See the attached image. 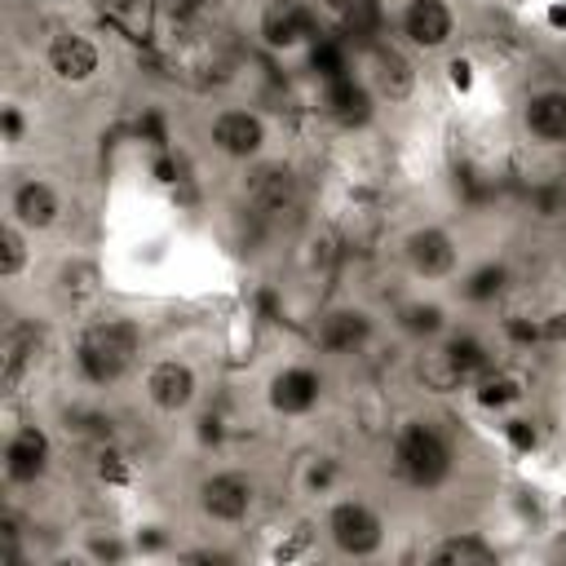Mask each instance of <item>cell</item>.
<instances>
[{
    "label": "cell",
    "instance_id": "obj_14",
    "mask_svg": "<svg viewBox=\"0 0 566 566\" xmlns=\"http://www.w3.org/2000/svg\"><path fill=\"white\" fill-rule=\"evenodd\" d=\"M314 35H318V22H314V13L301 9L296 0H287L279 13L265 18V40H270L274 49H287V44H296V40H314Z\"/></svg>",
    "mask_w": 566,
    "mask_h": 566
},
{
    "label": "cell",
    "instance_id": "obj_31",
    "mask_svg": "<svg viewBox=\"0 0 566 566\" xmlns=\"http://www.w3.org/2000/svg\"><path fill=\"white\" fill-rule=\"evenodd\" d=\"M504 332H509V340H517V345H531V340H539V323H526L522 314H513V318L504 323Z\"/></svg>",
    "mask_w": 566,
    "mask_h": 566
},
{
    "label": "cell",
    "instance_id": "obj_32",
    "mask_svg": "<svg viewBox=\"0 0 566 566\" xmlns=\"http://www.w3.org/2000/svg\"><path fill=\"white\" fill-rule=\"evenodd\" d=\"M137 133H142L150 146H159V150H164V142H168V133H164V115H155V111H150V115H142Z\"/></svg>",
    "mask_w": 566,
    "mask_h": 566
},
{
    "label": "cell",
    "instance_id": "obj_23",
    "mask_svg": "<svg viewBox=\"0 0 566 566\" xmlns=\"http://www.w3.org/2000/svg\"><path fill=\"white\" fill-rule=\"evenodd\" d=\"M111 22L128 35V40H146L150 35V0H119Z\"/></svg>",
    "mask_w": 566,
    "mask_h": 566
},
{
    "label": "cell",
    "instance_id": "obj_12",
    "mask_svg": "<svg viewBox=\"0 0 566 566\" xmlns=\"http://www.w3.org/2000/svg\"><path fill=\"white\" fill-rule=\"evenodd\" d=\"M367 336H371V318H367L363 310H336V314H327L323 327H318V345H323L327 354H349V349H358Z\"/></svg>",
    "mask_w": 566,
    "mask_h": 566
},
{
    "label": "cell",
    "instance_id": "obj_29",
    "mask_svg": "<svg viewBox=\"0 0 566 566\" xmlns=\"http://www.w3.org/2000/svg\"><path fill=\"white\" fill-rule=\"evenodd\" d=\"M504 438L513 442V451H531V447L539 442V433H535L531 420H509V424H504Z\"/></svg>",
    "mask_w": 566,
    "mask_h": 566
},
{
    "label": "cell",
    "instance_id": "obj_18",
    "mask_svg": "<svg viewBox=\"0 0 566 566\" xmlns=\"http://www.w3.org/2000/svg\"><path fill=\"white\" fill-rule=\"evenodd\" d=\"M371 62H376V84H380V93H385V97H394V102H398V97H407V93H411V80H416V75H411V66H407V57H402V53H394V49H380V44H376V49H371Z\"/></svg>",
    "mask_w": 566,
    "mask_h": 566
},
{
    "label": "cell",
    "instance_id": "obj_33",
    "mask_svg": "<svg viewBox=\"0 0 566 566\" xmlns=\"http://www.w3.org/2000/svg\"><path fill=\"white\" fill-rule=\"evenodd\" d=\"M539 340H566V310H557L539 323Z\"/></svg>",
    "mask_w": 566,
    "mask_h": 566
},
{
    "label": "cell",
    "instance_id": "obj_16",
    "mask_svg": "<svg viewBox=\"0 0 566 566\" xmlns=\"http://www.w3.org/2000/svg\"><path fill=\"white\" fill-rule=\"evenodd\" d=\"M526 128L539 142H566V93H539L526 102Z\"/></svg>",
    "mask_w": 566,
    "mask_h": 566
},
{
    "label": "cell",
    "instance_id": "obj_13",
    "mask_svg": "<svg viewBox=\"0 0 566 566\" xmlns=\"http://www.w3.org/2000/svg\"><path fill=\"white\" fill-rule=\"evenodd\" d=\"M13 217L22 226H35V230L53 226L57 221V195H53V186L49 181H22L13 190Z\"/></svg>",
    "mask_w": 566,
    "mask_h": 566
},
{
    "label": "cell",
    "instance_id": "obj_3",
    "mask_svg": "<svg viewBox=\"0 0 566 566\" xmlns=\"http://www.w3.org/2000/svg\"><path fill=\"white\" fill-rule=\"evenodd\" d=\"M327 531H332V544L349 557H367L380 548L385 531H380V517L363 504V500H345L327 513Z\"/></svg>",
    "mask_w": 566,
    "mask_h": 566
},
{
    "label": "cell",
    "instance_id": "obj_22",
    "mask_svg": "<svg viewBox=\"0 0 566 566\" xmlns=\"http://www.w3.org/2000/svg\"><path fill=\"white\" fill-rule=\"evenodd\" d=\"M31 354H35V332L18 327V332L4 336V385H18V376L31 363Z\"/></svg>",
    "mask_w": 566,
    "mask_h": 566
},
{
    "label": "cell",
    "instance_id": "obj_10",
    "mask_svg": "<svg viewBox=\"0 0 566 566\" xmlns=\"http://www.w3.org/2000/svg\"><path fill=\"white\" fill-rule=\"evenodd\" d=\"M49 464V438L40 429H18L4 447V473L13 482H35Z\"/></svg>",
    "mask_w": 566,
    "mask_h": 566
},
{
    "label": "cell",
    "instance_id": "obj_17",
    "mask_svg": "<svg viewBox=\"0 0 566 566\" xmlns=\"http://www.w3.org/2000/svg\"><path fill=\"white\" fill-rule=\"evenodd\" d=\"M442 358L451 363V371L460 376V385L491 371V354H486V345H482L478 336H451V340L442 345Z\"/></svg>",
    "mask_w": 566,
    "mask_h": 566
},
{
    "label": "cell",
    "instance_id": "obj_8",
    "mask_svg": "<svg viewBox=\"0 0 566 566\" xmlns=\"http://www.w3.org/2000/svg\"><path fill=\"white\" fill-rule=\"evenodd\" d=\"M318 394H323V380H318V371H310V367H287V371H279V376L270 380V407L283 411V416L310 411V407L318 402Z\"/></svg>",
    "mask_w": 566,
    "mask_h": 566
},
{
    "label": "cell",
    "instance_id": "obj_11",
    "mask_svg": "<svg viewBox=\"0 0 566 566\" xmlns=\"http://www.w3.org/2000/svg\"><path fill=\"white\" fill-rule=\"evenodd\" d=\"M49 66H53L57 80L80 84V80H88V75L97 71V49H93V40H84V35H57V40L49 44Z\"/></svg>",
    "mask_w": 566,
    "mask_h": 566
},
{
    "label": "cell",
    "instance_id": "obj_9",
    "mask_svg": "<svg viewBox=\"0 0 566 566\" xmlns=\"http://www.w3.org/2000/svg\"><path fill=\"white\" fill-rule=\"evenodd\" d=\"M402 31H407L411 44L438 49V44H447V35H451V9H447L442 0H411L407 13H402Z\"/></svg>",
    "mask_w": 566,
    "mask_h": 566
},
{
    "label": "cell",
    "instance_id": "obj_7",
    "mask_svg": "<svg viewBox=\"0 0 566 566\" xmlns=\"http://www.w3.org/2000/svg\"><path fill=\"white\" fill-rule=\"evenodd\" d=\"M146 394H150V402L159 411H181L195 398V371L186 363H177V358L155 363L150 376H146Z\"/></svg>",
    "mask_w": 566,
    "mask_h": 566
},
{
    "label": "cell",
    "instance_id": "obj_20",
    "mask_svg": "<svg viewBox=\"0 0 566 566\" xmlns=\"http://www.w3.org/2000/svg\"><path fill=\"white\" fill-rule=\"evenodd\" d=\"M522 398V385H517V376H504V371H486V376H478V402L482 407H509V402H517Z\"/></svg>",
    "mask_w": 566,
    "mask_h": 566
},
{
    "label": "cell",
    "instance_id": "obj_26",
    "mask_svg": "<svg viewBox=\"0 0 566 566\" xmlns=\"http://www.w3.org/2000/svg\"><path fill=\"white\" fill-rule=\"evenodd\" d=\"M398 323H402V332H411V336H433V332H442L447 314H442V305H407Z\"/></svg>",
    "mask_w": 566,
    "mask_h": 566
},
{
    "label": "cell",
    "instance_id": "obj_39",
    "mask_svg": "<svg viewBox=\"0 0 566 566\" xmlns=\"http://www.w3.org/2000/svg\"><path fill=\"white\" fill-rule=\"evenodd\" d=\"M283 4H287V0H283Z\"/></svg>",
    "mask_w": 566,
    "mask_h": 566
},
{
    "label": "cell",
    "instance_id": "obj_24",
    "mask_svg": "<svg viewBox=\"0 0 566 566\" xmlns=\"http://www.w3.org/2000/svg\"><path fill=\"white\" fill-rule=\"evenodd\" d=\"M504 279H509V270L504 265H478L469 279H464V296L469 301H495L500 296V287H504Z\"/></svg>",
    "mask_w": 566,
    "mask_h": 566
},
{
    "label": "cell",
    "instance_id": "obj_28",
    "mask_svg": "<svg viewBox=\"0 0 566 566\" xmlns=\"http://www.w3.org/2000/svg\"><path fill=\"white\" fill-rule=\"evenodd\" d=\"M420 376H424L433 389H455V385H460V376L451 371V363L442 358V349H438V354H429V358L420 363Z\"/></svg>",
    "mask_w": 566,
    "mask_h": 566
},
{
    "label": "cell",
    "instance_id": "obj_1",
    "mask_svg": "<svg viewBox=\"0 0 566 566\" xmlns=\"http://www.w3.org/2000/svg\"><path fill=\"white\" fill-rule=\"evenodd\" d=\"M137 349H142V327L133 318H102L84 332V340L75 349V363L88 380L106 385V380L124 376V367L133 363Z\"/></svg>",
    "mask_w": 566,
    "mask_h": 566
},
{
    "label": "cell",
    "instance_id": "obj_25",
    "mask_svg": "<svg viewBox=\"0 0 566 566\" xmlns=\"http://www.w3.org/2000/svg\"><path fill=\"white\" fill-rule=\"evenodd\" d=\"M310 66L332 84V80H345V49L336 40H314L310 49Z\"/></svg>",
    "mask_w": 566,
    "mask_h": 566
},
{
    "label": "cell",
    "instance_id": "obj_15",
    "mask_svg": "<svg viewBox=\"0 0 566 566\" xmlns=\"http://www.w3.org/2000/svg\"><path fill=\"white\" fill-rule=\"evenodd\" d=\"M323 106H327V115L340 119V124H367V115H371V93H367L358 80L345 75V80H332V84H327Z\"/></svg>",
    "mask_w": 566,
    "mask_h": 566
},
{
    "label": "cell",
    "instance_id": "obj_38",
    "mask_svg": "<svg viewBox=\"0 0 566 566\" xmlns=\"http://www.w3.org/2000/svg\"><path fill=\"white\" fill-rule=\"evenodd\" d=\"M548 22H553V27H566V4H553V9H548Z\"/></svg>",
    "mask_w": 566,
    "mask_h": 566
},
{
    "label": "cell",
    "instance_id": "obj_21",
    "mask_svg": "<svg viewBox=\"0 0 566 566\" xmlns=\"http://www.w3.org/2000/svg\"><path fill=\"white\" fill-rule=\"evenodd\" d=\"M433 557H438V562H460V566H464V562L491 566V562H495V548H491V544H482L478 535H455V539H447Z\"/></svg>",
    "mask_w": 566,
    "mask_h": 566
},
{
    "label": "cell",
    "instance_id": "obj_5",
    "mask_svg": "<svg viewBox=\"0 0 566 566\" xmlns=\"http://www.w3.org/2000/svg\"><path fill=\"white\" fill-rule=\"evenodd\" d=\"M402 248H407L411 270L424 274V279H442V274H451V265H455V243H451L447 230H433V226L411 230Z\"/></svg>",
    "mask_w": 566,
    "mask_h": 566
},
{
    "label": "cell",
    "instance_id": "obj_30",
    "mask_svg": "<svg viewBox=\"0 0 566 566\" xmlns=\"http://www.w3.org/2000/svg\"><path fill=\"white\" fill-rule=\"evenodd\" d=\"M97 473H102L106 482H128V464H124V455H115V451H102V455H97Z\"/></svg>",
    "mask_w": 566,
    "mask_h": 566
},
{
    "label": "cell",
    "instance_id": "obj_27",
    "mask_svg": "<svg viewBox=\"0 0 566 566\" xmlns=\"http://www.w3.org/2000/svg\"><path fill=\"white\" fill-rule=\"evenodd\" d=\"M22 261H27V248H22V234L9 226V230H0V274L4 279H13L18 270H22Z\"/></svg>",
    "mask_w": 566,
    "mask_h": 566
},
{
    "label": "cell",
    "instance_id": "obj_2",
    "mask_svg": "<svg viewBox=\"0 0 566 566\" xmlns=\"http://www.w3.org/2000/svg\"><path fill=\"white\" fill-rule=\"evenodd\" d=\"M394 460H398V473L411 486H438L451 473V447L433 424H407L398 433Z\"/></svg>",
    "mask_w": 566,
    "mask_h": 566
},
{
    "label": "cell",
    "instance_id": "obj_35",
    "mask_svg": "<svg viewBox=\"0 0 566 566\" xmlns=\"http://www.w3.org/2000/svg\"><path fill=\"white\" fill-rule=\"evenodd\" d=\"M305 544H310V531L301 526V531H296V535H292L287 544H279V548H274V557H279V562H287V557H296V553H301Z\"/></svg>",
    "mask_w": 566,
    "mask_h": 566
},
{
    "label": "cell",
    "instance_id": "obj_4",
    "mask_svg": "<svg viewBox=\"0 0 566 566\" xmlns=\"http://www.w3.org/2000/svg\"><path fill=\"white\" fill-rule=\"evenodd\" d=\"M199 509L212 517V522H239L248 517L252 509V482L243 473H212L203 486H199Z\"/></svg>",
    "mask_w": 566,
    "mask_h": 566
},
{
    "label": "cell",
    "instance_id": "obj_36",
    "mask_svg": "<svg viewBox=\"0 0 566 566\" xmlns=\"http://www.w3.org/2000/svg\"><path fill=\"white\" fill-rule=\"evenodd\" d=\"M4 137H9V142H18V137H22V115H18L13 106H4Z\"/></svg>",
    "mask_w": 566,
    "mask_h": 566
},
{
    "label": "cell",
    "instance_id": "obj_37",
    "mask_svg": "<svg viewBox=\"0 0 566 566\" xmlns=\"http://www.w3.org/2000/svg\"><path fill=\"white\" fill-rule=\"evenodd\" d=\"M155 177H159V181H177V164H172L168 155H159V159H155Z\"/></svg>",
    "mask_w": 566,
    "mask_h": 566
},
{
    "label": "cell",
    "instance_id": "obj_34",
    "mask_svg": "<svg viewBox=\"0 0 566 566\" xmlns=\"http://www.w3.org/2000/svg\"><path fill=\"white\" fill-rule=\"evenodd\" d=\"M447 75H451V84H455V88H460V93H464V88H469V84H473V66H469V62H464V57H455V62H451V66H447Z\"/></svg>",
    "mask_w": 566,
    "mask_h": 566
},
{
    "label": "cell",
    "instance_id": "obj_6",
    "mask_svg": "<svg viewBox=\"0 0 566 566\" xmlns=\"http://www.w3.org/2000/svg\"><path fill=\"white\" fill-rule=\"evenodd\" d=\"M212 142H217L221 155L248 159V155H256L261 142H265V124H261L256 115H248V111H226V115H217V124H212Z\"/></svg>",
    "mask_w": 566,
    "mask_h": 566
},
{
    "label": "cell",
    "instance_id": "obj_19",
    "mask_svg": "<svg viewBox=\"0 0 566 566\" xmlns=\"http://www.w3.org/2000/svg\"><path fill=\"white\" fill-rule=\"evenodd\" d=\"M252 195H256V203H261L265 212H283V208L292 203V177H287L283 168H265V172H256Z\"/></svg>",
    "mask_w": 566,
    "mask_h": 566
}]
</instances>
